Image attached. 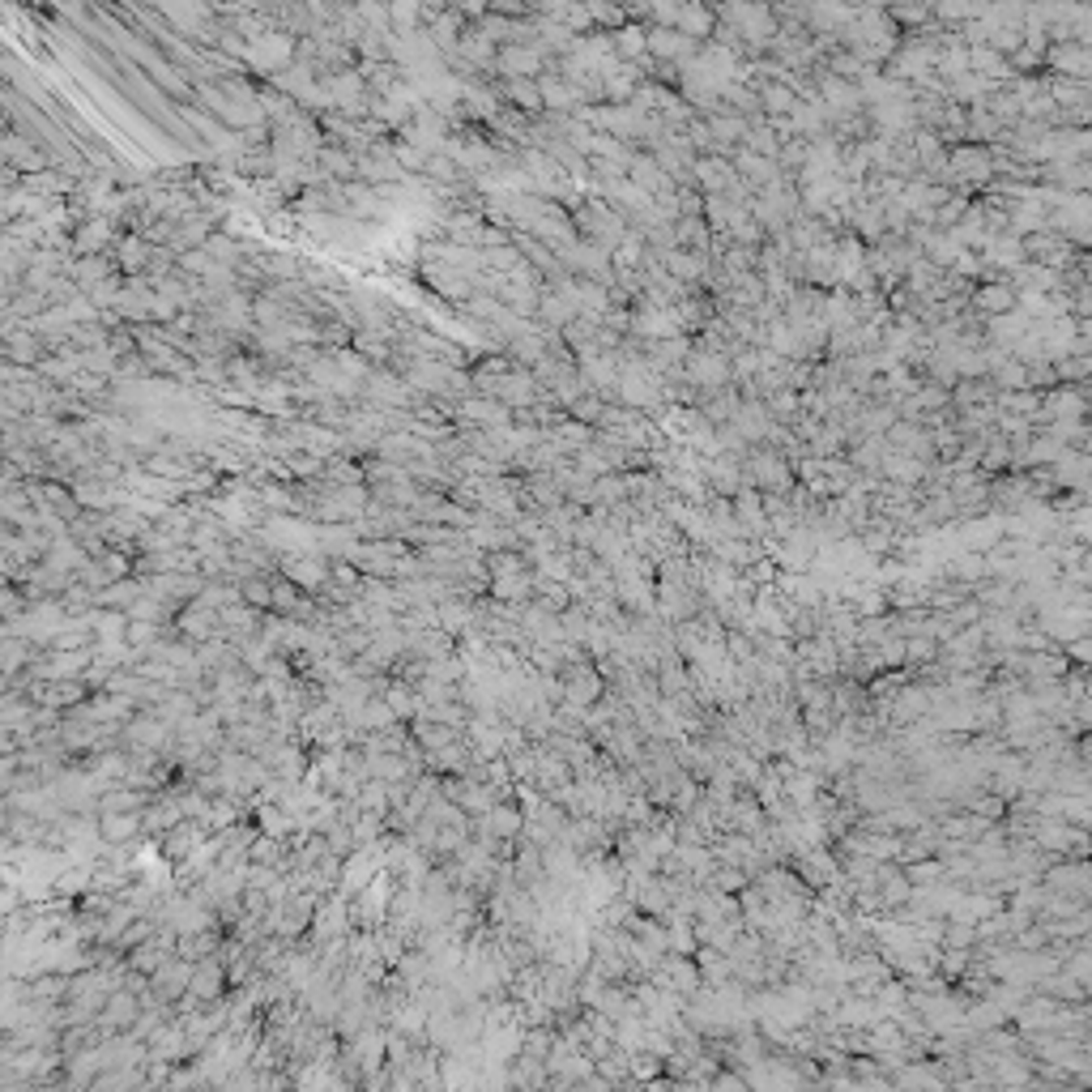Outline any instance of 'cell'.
I'll return each mask as SVG.
<instances>
[{
    "mask_svg": "<svg viewBox=\"0 0 1092 1092\" xmlns=\"http://www.w3.org/2000/svg\"><path fill=\"white\" fill-rule=\"evenodd\" d=\"M742 482L764 495H790L799 486V474H794V461L777 444H751L742 453Z\"/></svg>",
    "mask_w": 1092,
    "mask_h": 1092,
    "instance_id": "1",
    "label": "cell"
},
{
    "mask_svg": "<svg viewBox=\"0 0 1092 1092\" xmlns=\"http://www.w3.org/2000/svg\"><path fill=\"white\" fill-rule=\"evenodd\" d=\"M568 214H572L576 235L589 239V243H598L602 252H610L614 243L623 239V230H627V218H623L619 210H614V205L602 201V197H585V201H576Z\"/></svg>",
    "mask_w": 1092,
    "mask_h": 1092,
    "instance_id": "2",
    "label": "cell"
},
{
    "mask_svg": "<svg viewBox=\"0 0 1092 1092\" xmlns=\"http://www.w3.org/2000/svg\"><path fill=\"white\" fill-rule=\"evenodd\" d=\"M559 683H563V700L568 704H581V709H589V704H598L602 696H607V678H602V671L594 666V658H576V662H563L559 666Z\"/></svg>",
    "mask_w": 1092,
    "mask_h": 1092,
    "instance_id": "3",
    "label": "cell"
},
{
    "mask_svg": "<svg viewBox=\"0 0 1092 1092\" xmlns=\"http://www.w3.org/2000/svg\"><path fill=\"white\" fill-rule=\"evenodd\" d=\"M1016 307H1020V290L1011 287L1007 274L986 278V282H973V287H969V312H978L982 320L1007 316V312H1016Z\"/></svg>",
    "mask_w": 1092,
    "mask_h": 1092,
    "instance_id": "4",
    "label": "cell"
},
{
    "mask_svg": "<svg viewBox=\"0 0 1092 1092\" xmlns=\"http://www.w3.org/2000/svg\"><path fill=\"white\" fill-rule=\"evenodd\" d=\"M1042 69H1050L1055 77H1067V82H1084L1088 77V43L1080 38H1055L1042 51Z\"/></svg>",
    "mask_w": 1092,
    "mask_h": 1092,
    "instance_id": "5",
    "label": "cell"
},
{
    "mask_svg": "<svg viewBox=\"0 0 1092 1092\" xmlns=\"http://www.w3.org/2000/svg\"><path fill=\"white\" fill-rule=\"evenodd\" d=\"M645 56L658 64H683L696 56V38L683 34L678 26H649L645 31Z\"/></svg>",
    "mask_w": 1092,
    "mask_h": 1092,
    "instance_id": "6",
    "label": "cell"
},
{
    "mask_svg": "<svg viewBox=\"0 0 1092 1092\" xmlns=\"http://www.w3.org/2000/svg\"><path fill=\"white\" fill-rule=\"evenodd\" d=\"M495 64L504 69V77H538L546 73V60H543V47L538 43H512L495 56Z\"/></svg>",
    "mask_w": 1092,
    "mask_h": 1092,
    "instance_id": "7",
    "label": "cell"
},
{
    "mask_svg": "<svg viewBox=\"0 0 1092 1092\" xmlns=\"http://www.w3.org/2000/svg\"><path fill=\"white\" fill-rule=\"evenodd\" d=\"M619 931L627 939H636L640 947H649V952H658V956L666 952V922L662 918H649V914H640V909H632Z\"/></svg>",
    "mask_w": 1092,
    "mask_h": 1092,
    "instance_id": "8",
    "label": "cell"
},
{
    "mask_svg": "<svg viewBox=\"0 0 1092 1092\" xmlns=\"http://www.w3.org/2000/svg\"><path fill=\"white\" fill-rule=\"evenodd\" d=\"M671 226H674V243H678V248H687V252H709L713 226L704 223V214H678Z\"/></svg>",
    "mask_w": 1092,
    "mask_h": 1092,
    "instance_id": "9",
    "label": "cell"
},
{
    "mask_svg": "<svg viewBox=\"0 0 1092 1092\" xmlns=\"http://www.w3.org/2000/svg\"><path fill=\"white\" fill-rule=\"evenodd\" d=\"M610 51H614V60L645 64V26H636V22L614 26V31H610Z\"/></svg>",
    "mask_w": 1092,
    "mask_h": 1092,
    "instance_id": "10",
    "label": "cell"
},
{
    "mask_svg": "<svg viewBox=\"0 0 1092 1092\" xmlns=\"http://www.w3.org/2000/svg\"><path fill=\"white\" fill-rule=\"evenodd\" d=\"M248 60L256 69H282L290 60V38L287 34H261L256 47H248Z\"/></svg>",
    "mask_w": 1092,
    "mask_h": 1092,
    "instance_id": "11",
    "label": "cell"
},
{
    "mask_svg": "<svg viewBox=\"0 0 1092 1092\" xmlns=\"http://www.w3.org/2000/svg\"><path fill=\"white\" fill-rule=\"evenodd\" d=\"M504 98L517 102L521 115H538V111H543V90H538V77H508Z\"/></svg>",
    "mask_w": 1092,
    "mask_h": 1092,
    "instance_id": "12",
    "label": "cell"
},
{
    "mask_svg": "<svg viewBox=\"0 0 1092 1092\" xmlns=\"http://www.w3.org/2000/svg\"><path fill=\"white\" fill-rule=\"evenodd\" d=\"M751 883V875L742 867H730V863H713V870L704 875V888L713 892H742Z\"/></svg>",
    "mask_w": 1092,
    "mask_h": 1092,
    "instance_id": "13",
    "label": "cell"
},
{
    "mask_svg": "<svg viewBox=\"0 0 1092 1092\" xmlns=\"http://www.w3.org/2000/svg\"><path fill=\"white\" fill-rule=\"evenodd\" d=\"M931 13L943 26H965L969 18L982 13V0H931Z\"/></svg>",
    "mask_w": 1092,
    "mask_h": 1092,
    "instance_id": "14",
    "label": "cell"
},
{
    "mask_svg": "<svg viewBox=\"0 0 1092 1092\" xmlns=\"http://www.w3.org/2000/svg\"><path fill=\"white\" fill-rule=\"evenodd\" d=\"M905 678H909V671H905V666H896V671H875L863 687H867V696H870V700H892L896 691H901Z\"/></svg>",
    "mask_w": 1092,
    "mask_h": 1092,
    "instance_id": "15",
    "label": "cell"
},
{
    "mask_svg": "<svg viewBox=\"0 0 1092 1092\" xmlns=\"http://www.w3.org/2000/svg\"><path fill=\"white\" fill-rule=\"evenodd\" d=\"M939 658V640H931L927 632L922 636H905V671H914V666H927Z\"/></svg>",
    "mask_w": 1092,
    "mask_h": 1092,
    "instance_id": "16",
    "label": "cell"
},
{
    "mask_svg": "<svg viewBox=\"0 0 1092 1092\" xmlns=\"http://www.w3.org/2000/svg\"><path fill=\"white\" fill-rule=\"evenodd\" d=\"M1062 658H1067L1071 666H1088L1092 662V636H1071V640H1062Z\"/></svg>",
    "mask_w": 1092,
    "mask_h": 1092,
    "instance_id": "17",
    "label": "cell"
},
{
    "mask_svg": "<svg viewBox=\"0 0 1092 1092\" xmlns=\"http://www.w3.org/2000/svg\"><path fill=\"white\" fill-rule=\"evenodd\" d=\"M243 598H248L252 607H269V602H274V585H265V581H248V585H243Z\"/></svg>",
    "mask_w": 1092,
    "mask_h": 1092,
    "instance_id": "18",
    "label": "cell"
},
{
    "mask_svg": "<svg viewBox=\"0 0 1092 1092\" xmlns=\"http://www.w3.org/2000/svg\"><path fill=\"white\" fill-rule=\"evenodd\" d=\"M214 986H218V973L210 969V973H197V978H192V991L197 995H214Z\"/></svg>",
    "mask_w": 1092,
    "mask_h": 1092,
    "instance_id": "19",
    "label": "cell"
}]
</instances>
